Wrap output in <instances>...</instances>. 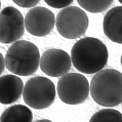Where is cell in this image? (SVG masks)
Returning a JSON list of instances; mask_svg holds the SVG:
<instances>
[{
	"instance_id": "14",
	"label": "cell",
	"mask_w": 122,
	"mask_h": 122,
	"mask_svg": "<svg viewBox=\"0 0 122 122\" xmlns=\"http://www.w3.org/2000/svg\"><path fill=\"white\" fill-rule=\"evenodd\" d=\"M89 122H122V114L114 109H103L97 111Z\"/></svg>"
},
{
	"instance_id": "15",
	"label": "cell",
	"mask_w": 122,
	"mask_h": 122,
	"mask_svg": "<svg viewBox=\"0 0 122 122\" xmlns=\"http://www.w3.org/2000/svg\"><path fill=\"white\" fill-rule=\"evenodd\" d=\"M47 5L53 8H65L69 6L74 0H44Z\"/></svg>"
},
{
	"instance_id": "9",
	"label": "cell",
	"mask_w": 122,
	"mask_h": 122,
	"mask_svg": "<svg viewBox=\"0 0 122 122\" xmlns=\"http://www.w3.org/2000/svg\"><path fill=\"white\" fill-rule=\"evenodd\" d=\"M72 59L63 49L51 48L43 52L40 60V69L47 76L62 77L68 74L72 66Z\"/></svg>"
},
{
	"instance_id": "20",
	"label": "cell",
	"mask_w": 122,
	"mask_h": 122,
	"mask_svg": "<svg viewBox=\"0 0 122 122\" xmlns=\"http://www.w3.org/2000/svg\"><path fill=\"white\" fill-rule=\"evenodd\" d=\"M118 1H119V2L121 3V4H122V0H118Z\"/></svg>"
},
{
	"instance_id": "2",
	"label": "cell",
	"mask_w": 122,
	"mask_h": 122,
	"mask_svg": "<svg viewBox=\"0 0 122 122\" xmlns=\"http://www.w3.org/2000/svg\"><path fill=\"white\" fill-rule=\"evenodd\" d=\"M90 93L97 104L106 108L122 104V73L106 69L96 73L90 82Z\"/></svg>"
},
{
	"instance_id": "16",
	"label": "cell",
	"mask_w": 122,
	"mask_h": 122,
	"mask_svg": "<svg viewBox=\"0 0 122 122\" xmlns=\"http://www.w3.org/2000/svg\"><path fill=\"white\" fill-rule=\"evenodd\" d=\"M16 5L21 7H35L40 0H12Z\"/></svg>"
},
{
	"instance_id": "3",
	"label": "cell",
	"mask_w": 122,
	"mask_h": 122,
	"mask_svg": "<svg viewBox=\"0 0 122 122\" xmlns=\"http://www.w3.org/2000/svg\"><path fill=\"white\" fill-rule=\"evenodd\" d=\"M40 60L39 49L34 43L27 40H18L6 51L5 67L18 76H29L37 71Z\"/></svg>"
},
{
	"instance_id": "5",
	"label": "cell",
	"mask_w": 122,
	"mask_h": 122,
	"mask_svg": "<svg viewBox=\"0 0 122 122\" xmlns=\"http://www.w3.org/2000/svg\"><path fill=\"white\" fill-rule=\"evenodd\" d=\"M88 16L82 8L67 6L56 15V30L64 38L76 39L83 36L88 28Z\"/></svg>"
},
{
	"instance_id": "8",
	"label": "cell",
	"mask_w": 122,
	"mask_h": 122,
	"mask_svg": "<svg viewBox=\"0 0 122 122\" xmlns=\"http://www.w3.org/2000/svg\"><path fill=\"white\" fill-rule=\"evenodd\" d=\"M56 25V18L52 11L45 7L35 6L25 16L26 30L33 36L43 37L52 31Z\"/></svg>"
},
{
	"instance_id": "12",
	"label": "cell",
	"mask_w": 122,
	"mask_h": 122,
	"mask_svg": "<svg viewBox=\"0 0 122 122\" xmlns=\"http://www.w3.org/2000/svg\"><path fill=\"white\" fill-rule=\"evenodd\" d=\"M1 122H32L31 110L24 105H13L5 109L1 114Z\"/></svg>"
},
{
	"instance_id": "17",
	"label": "cell",
	"mask_w": 122,
	"mask_h": 122,
	"mask_svg": "<svg viewBox=\"0 0 122 122\" xmlns=\"http://www.w3.org/2000/svg\"><path fill=\"white\" fill-rule=\"evenodd\" d=\"M0 72H3V70H4V66H5V57H3L2 55H0Z\"/></svg>"
},
{
	"instance_id": "18",
	"label": "cell",
	"mask_w": 122,
	"mask_h": 122,
	"mask_svg": "<svg viewBox=\"0 0 122 122\" xmlns=\"http://www.w3.org/2000/svg\"><path fill=\"white\" fill-rule=\"evenodd\" d=\"M34 122H52V121H50L48 119H40V120H36V121H34Z\"/></svg>"
},
{
	"instance_id": "10",
	"label": "cell",
	"mask_w": 122,
	"mask_h": 122,
	"mask_svg": "<svg viewBox=\"0 0 122 122\" xmlns=\"http://www.w3.org/2000/svg\"><path fill=\"white\" fill-rule=\"evenodd\" d=\"M24 83L19 76L3 75L0 78V103L13 104L23 96Z\"/></svg>"
},
{
	"instance_id": "7",
	"label": "cell",
	"mask_w": 122,
	"mask_h": 122,
	"mask_svg": "<svg viewBox=\"0 0 122 122\" xmlns=\"http://www.w3.org/2000/svg\"><path fill=\"white\" fill-rule=\"evenodd\" d=\"M25 19L19 9L6 6L0 12V42L15 43L25 32Z\"/></svg>"
},
{
	"instance_id": "4",
	"label": "cell",
	"mask_w": 122,
	"mask_h": 122,
	"mask_svg": "<svg viewBox=\"0 0 122 122\" xmlns=\"http://www.w3.org/2000/svg\"><path fill=\"white\" fill-rule=\"evenodd\" d=\"M23 99L27 106L36 110L48 108L56 99V86L50 79L36 76L27 81L24 86Z\"/></svg>"
},
{
	"instance_id": "19",
	"label": "cell",
	"mask_w": 122,
	"mask_h": 122,
	"mask_svg": "<svg viewBox=\"0 0 122 122\" xmlns=\"http://www.w3.org/2000/svg\"><path fill=\"white\" fill-rule=\"evenodd\" d=\"M121 66H122V55H121Z\"/></svg>"
},
{
	"instance_id": "6",
	"label": "cell",
	"mask_w": 122,
	"mask_h": 122,
	"mask_svg": "<svg viewBox=\"0 0 122 122\" xmlns=\"http://www.w3.org/2000/svg\"><path fill=\"white\" fill-rule=\"evenodd\" d=\"M56 91L63 103L79 105L86 101L90 91V85L82 74L68 73L60 78Z\"/></svg>"
},
{
	"instance_id": "13",
	"label": "cell",
	"mask_w": 122,
	"mask_h": 122,
	"mask_svg": "<svg viewBox=\"0 0 122 122\" xmlns=\"http://www.w3.org/2000/svg\"><path fill=\"white\" fill-rule=\"evenodd\" d=\"M77 2L84 10L92 13H99L109 8L113 0H77Z\"/></svg>"
},
{
	"instance_id": "1",
	"label": "cell",
	"mask_w": 122,
	"mask_h": 122,
	"mask_svg": "<svg viewBox=\"0 0 122 122\" xmlns=\"http://www.w3.org/2000/svg\"><path fill=\"white\" fill-rule=\"evenodd\" d=\"M107 46L94 37H85L75 43L71 50V59L74 67L84 74H94L107 65Z\"/></svg>"
},
{
	"instance_id": "11",
	"label": "cell",
	"mask_w": 122,
	"mask_h": 122,
	"mask_svg": "<svg viewBox=\"0 0 122 122\" xmlns=\"http://www.w3.org/2000/svg\"><path fill=\"white\" fill-rule=\"evenodd\" d=\"M103 30L111 41L122 44V6L113 7L106 13Z\"/></svg>"
}]
</instances>
